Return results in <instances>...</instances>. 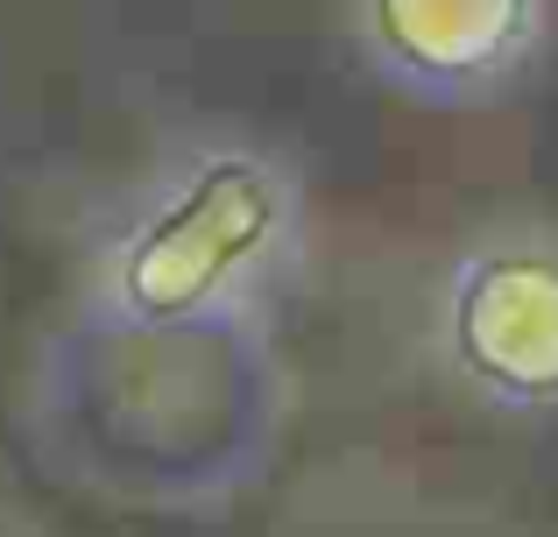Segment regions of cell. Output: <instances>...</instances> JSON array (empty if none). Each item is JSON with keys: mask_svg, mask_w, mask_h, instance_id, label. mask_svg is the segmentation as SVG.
<instances>
[{"mask_svg": "<svg viewBox=\"0 0 558 537\" xmlns=\"http://www.w3.org/2000/svg\"><path fill=\"white\" fill-rule=\"evenodd\" d=\"M304 269V178L233 121L170 127L93 206L78 241V318L93 332L241 340Z\"/></svg>", "mask_w": 558, "mask_h": 537, "instance_id": "cell-1", "label": "cell"}, {"mask_svg": "<svg viewBox=\"0 0 558 537\" xmlns=\"http://www.w3.org/2000/svg\"><path fill=\"white\" fill-rule=\"evenodd\" d=\"M432 340L452 382L495 411H558V234L517 227L460 248L438 276Z\"/></svg>", "mask_w": 558, "mask_h": 537, "instance_id": "cell-2", "label": "cell"}, {"mask_svg": "<svg viewBox=\"0 0 558 537\" xmlns=\"http://www.w3.org/2000/svg\"><path fill=\"white\" fill-rule=\"evenodd\" d=\"M361 50L424 107H488L545 50V0H354Z\"/></svg>", "mask_w": 558, "mask_h": 537, "instance_id": "cell-3", "label": "cell"}]
</instances>
